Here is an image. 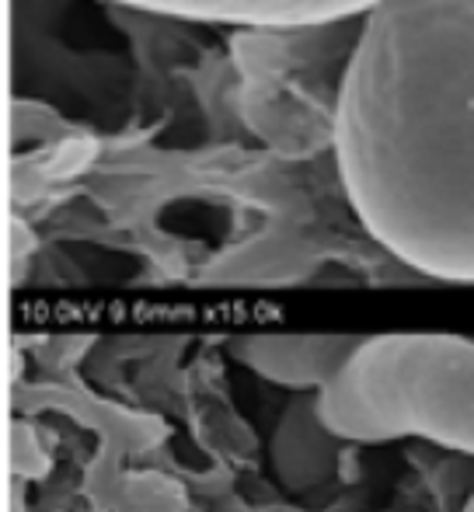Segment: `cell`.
<instances>
[{
    "label": "cell",
    "mask_w": 474,
    "mask_h": 512,
    "mask_svg": "<svg viewBox=\"0 0 474 512\" xmlns=\"http://www.w3.org/2000/svg\"><path fill=\"white\" fill-rule=\"evenodd\" d=\"M0 14H4V0H0Z\"/></svg>",
    "instance_id": "obj_6"
},
{
    "label": "cell",
    "mask_w": 474,
    "mask_h": 512,
    "mask_svg": "<svg viewBox=\"0 0 474 512\" xmlns=\"http://www.w3.org/2000/svg\"><path fill=\"white\" fill-rule=\"evenodd\" d=\"M359 223L408 269L474 283V0H380L335 98Z\"/></svg>",
    "instance_id": "obj_1"
},
{
    "label": "cell",
    "mask_w": 474,
    "mask_h": 512,
    "mask_svg": "<svg viewBox=\"0 0 474 512\" xmlns=\"http://www.w3.org/2000/svg\"><path fill=\"white\" fill-rule=\"evenodd\" d=\"M464 512H474V495H471V499H468V506H464Z\"/></svg>",
    "instance_id": "obj_5"
},
{
    "label": "cell",
    "mask_w": 474,
    "mask_h": 512,
    "mask_svg": "<svg viewBox=\"0 0 474 512\" xmlns=\"http://www.w3.org/2000/svg\"><path fill=\"white\" fill-rule=\"evenodd\" d=\"M318 422L349 443L426 439L474 457V342L440 331L363 338L318 394Z\"/></svg>",
    "instance_id": "obj_2"
},
{
    "label": "cell",
    "mask_w": 474,
    "mask_h": 512,
    "mask_svg": "<svg viewBox=\"0 0 474 512\" xmlns=\"http://www.w3.org/2000/svg\"><path fill=\"white\" fill-rule=\"evenodd\" d=\"M359 342L346 335H251L237 342V356L272 384L321 394L346 370Z\"/></svg>",
    "instance_id": "obj_4"
},
{
    "label": "cell",
    "mask_w": 474,
    "mask_h": 512,
    "mask_svg": "<svg viewBox=\"0 0 474 512\" xmlns=\"http://www.w3.org/2000/svg\"><path fill=\"white\" fill-rule=\"evenodd\" d=\"M154 14L237 28H304L366 14L380 0H112Z\"/></svg>",
    "instance_id": "obj_3"
}]
</instances>
